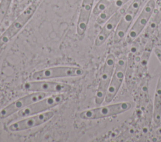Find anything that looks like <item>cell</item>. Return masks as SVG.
Here are the masks:
<instances>
[{"label": "cell", "instance_id": "cell-1", "mask_svg": "<svg viewBox=\"0 0 161 142\" xmlns=\"http://www.w3.org/2000/svg\"><path fill=\"white\" fill-rule=\"evenodd\" d=\"M131 108L129 102H120L96 108L84 110L79 113V117L85 120L98 119L123 113Z\"/></svg>", "mask_w": 161, "mask_h": 142}, {"label": "cell", "instance_id": "cell-2", "mask_svg": "<svg viewBox=\"0 0 161 142\" xmlns=\"http://www.w3.org/2000/svg\"><path fill=\"white\" fill-rule=\"evenodd\" d=\"M38 7L37 1H33L16 18L5 31L0 36V45L8 43L25 26L35 13Z\"/></svg>", "mask_w": 161, "mask_h": 142}, {"label": "cell", "instance_id": "cell-3", "mask_svg": "<svg viewBox=\"0 0 161 142\" xmlns=\"http://www.w3.org/2000/svg\"><path fill=\"white\" fill-rule=\"evenodd\" d=\"M142 0H133L127 7L114 31L113 41L119 43L127 34L142 5Z\"/></svg>", "mask_w": 161, "mask_h": 142}, {"label": "cell", "instance_id": "cell-4", "mask_svg": "<svg viewBox=\"0 0 161 142\" xmlns=\"http://www.w3.org/2000/svg\"><path fill=\"white\" fill-rule=\"evenodd\" d=\"M84 71L79 67L55 66L45 68L34 72L31 78L35 80H43L65 77H77L82 76Z\"/></svg>", "mask_w": 161, "mask_h": 142}, {"label": "cell", "instance_id": "cell-5", "mask_svg": "<svg viewBox=\"0 0 161 142\" xmlns=\"http://www.w3.org/2000/svg\"><path fill=\"white\" fill-rule=\"evenodd\" d=\"M64 99V96L62 94H57L47 96L19 111L17 113V116L23 118L44 113L45 111L60 104Z\"/></svg>", "mask_w": 161, "mask_h": 142}, {"label": "cell", "instance_id": "cell-6", "mask_svg": "<svg viewBox=\"0 0 161 142\" xmlns=\"http://www.w3.org/2000/svg\"><path fill=\"white\" fill-rule=\"evenodd\" d=\"M116 59L114 56L112 54L108 55L103 68L99 83L96 93L95 103L97 104H101L104 100L105 96L113 74Z\"/></svg>", "mask_w": 161, "mask_h": 142}, {"label": "cell", "instance_id": "cell-7", "mask_svg": "<svg viewBox=\"0 0 161 142\" xmlns=\"http://www.w3.org/2000/svg\"><path fill=\"white\" fill-rule=\"evenodd\" d=\"M126 66V57L123 56L118 59L115 64L113 74L104 98L106 103H110L117 94L124 80Z\"/></svg>", "mask_w": 161, "mask_h": 142}, {"label": "cell", "instance_id": "cell-8", "mask_svg": "<svg viewBox=\"0 0 161 142\" xmlns=\"http://www.w3.org/2000/svg\"><path fill=\"white\" fill-rule=\"evenodd\" d=\"M155 6V2L154 0L147 1L127 33L126 41L128 43L133 41L142 32L153 14Z\"/></svg>", "mask_w": 161, "mask_h": 142}, {"label": "cell", "instance_id": "cell-9", "mask_svg": "<svg viewBox=\"0 0 161 142\" xmlns=\"http://www.w3.org/2000/svg\"><path fill=\"white\" fill-rule=\"evenodd\" d=\"M48 96V93L33 92L14 101L0 111V118H6L29 105Z\"/></svg>", "mask_w": 161, "mask_h": 142}, {"label": "cell", "instance_id": "cell-10", "mask_svg": "<svg viewBox=\"0 0 161 142\" xmlns=\"http://www.w3.org/2000/svg\"><path fill=\"white\" fill-rule=\"evenodd\" d=\"M23 89L31 92L62 93L69 92L71 90L72 87L70 85L65 83L48 81L43 79L26 82L23 84Z\"/></svg>", "mask_w": 161, "mask_h": 142}, {"label": "cell", "instance_id": "cell-11", "mask_svg": "<svg viewBox=\"0 0 161 142\" xmlns=\"http://www.w3.org/2000/svg\"><path fill=\"white\" fill-rule=\"evenodd\" d=\"M54 116L53 111H47L31 116L13 123L8 126V130L12 132L25 131L34 127L40 126L48 120Z\"/></svg>", "mask_w": 161, "mask_h": 142}, {"label": "cell", "instance_id": "cell-12", "mask_svg": "<svg viewBox=\"0 0 161 142\" xmlns=\"http://www.w3.org/2000/svg\"><path fill=\"white\" fill-rule=\"evenodd\" d=\"M126 8L124 6L112 15L104 23L102 29L97 34L95 39V45L96 46H101L109 38L110 34L115 31L119 20L124 14Z\"/></svg>", "mask_w": 161, "mask_h": 142}, {"label": "cell", "instance_id": "cell-13", "mask_svg": "<svg viewBox=\"0 0 161 142\" xmlns=\"http://www.w3.org/2000/svg\"><path fill=\"white\" fill-rule=\"evenodd\" d=\"M94 0H82L80 8L77 24V33L78 35L83 36L87 28L90 16L93 11Z\"/></svg>", "mask_w": 161, "mask_h": 142}, {"label": "cell", "instance_id": "cell-14", "mask_svg": "<svg viewBox=\"0 0 161 142\" xmlns=\"http://www.w3.org/2000/svg\"><path fill=\"white\" fill-rule=\"evenodd\" d=\"M129 1L130 0H114L108 8L97 16L96 23L98 24H104L112 15L124 7Z\"/></svg>", "mask_w": 161, "mask_h": 142}, {"label": "cell", "instance_id": "cell-15", "mask_svg": "<svg viewBox=\"0 0 161 142\" xmlns=\"http://www.w3.org/2000/svg\"><path fill=\"white\" fill-rule=\"evenodd\" d=\"M153 118L155 124H159L161 120V74L159 76L155 91Z\"/></svg>", "mask_w": 161, "mask_h": 142}, {"label": "cell", "instance_id": "cell-16", "mask_svg": "<svg viewBox=\"0 0 161 142\" xmlns=\"http://www.w3.org/2000/svg\"><path fill=\"white\" fill-rule=\"evenodd\" d=\"M114 0H99L93 8V14L98 16L102 11L108 8Z\"/></svg>", "mask_w": 161, "mask_h": 142}, {"label": "cell", "instance_id": "cell-17", "mask_svg": "<svg viewBox=\"0 0 161 142\" xmlns=\"http://www.w3.org/2000/svg\"><path fill=\"white\" fill-rule=\"evenodd\" d=\"M13 0H1L0 2V25L4 19Z\"/></svg>", "mask_w": 161, "mask_h": 142}, {"label": "cell", "instance_id": "cell-18", "mask_svg": "<svg viewBox=\"0 0 161 142\" xmlns=\"http://www.w3.org/2000/svg\"><path fill=\"white\" fill-rule=\"evenodd\" d=\"M154 53L155 54V56H157L158 60L160 61V63H161V49L156 48L154 49Z\"/></svg>", "mask_w": 161, "mask_h": 142}, {"label": "cell", "instance_id": "cell-19", "mask_svg": "<svg viewBox=\"0 0 161 142\" xmlns=\"http://www.w3.org/2000/svg\"><path fill=\"white\" fill-rule=\"evenodd\" d=\"M156 134L157 135H161V126L157 129V130L156 131Z\"/></svg>", "mask_w": 161, "mask_h": 142}, {"label": "cell", "instance_id": "cell-20", "mask_svg": "<svg viewBox=\"0 0 161 142\" xmlns=\"http://www.w3.org/2000/svg\"><path fill=\"white\" fill-rule=\"evenodd\" d=\"M38 0H33V1H37Z\"/></svg>", "mask_w": 161, "mask_h": 142}]
</instances>
